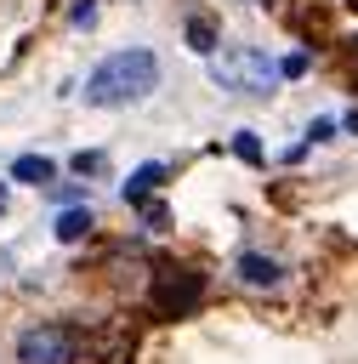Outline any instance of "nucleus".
<instances>
[{
    "mask_svg": "<svg viewBox=\"0 0 358 364\" xmlns=\"http://www.w3.org/2000/svg\"><path fill=\"white\" fill-rule=\"evenodd\" d=\"M148 91H159V57L148 46H125V51L102 57L85 74V102L91 108H125V102H142Z\"/></svg>",
    "mask_w": 358,
    "mask_h": 364,
    "instance_id": "1",
    "label": "nucleus"
},
{
    "mask_svg": "<svg viewBox=\"0 0 358 364\" xmlns=\"http://www.w3.org/2000/svg\"><path fill=\"white\" fill-rule=\"evenodd\" d=\"M210 74H216L227 91H244V97H273V85L284 80L278 63H273L261 46H233V51L210 57Z\"/></svg>",
    "mask_w": 358,
    "mask_h": 364,
    "instance_id": "2",
    "label": "nucleus"
},
{
    "mask_svg": "<svg viewBox=\"0 0 358 364\" xmlns=\"http://www.w3.org/2000/svg\"><path fill=\"white\" fill-rule=\"evenodd\" d=\"M17 358L23 364H68V330L45 324V330H28L17 341Z\"/></svg>",
    "mask_w": 358,
    "mask_h": 364,
    "instance_id": "3",
    "label": "nucleus"
},
{
    "mask_svg": "<svg viewBox=\"0 0 358 364\" xmlns=\"http://www.w3.org/2000/svg\"><path fill=\"white\" fill-rule=\"evenodd\" d=\"M193 307H199V279L193 273H182V279L165 273L159 279V313H193Z\"/></svg>",
    "mask_w": 358,
    "mask_h": 364,
    "instance_id": "4",
    "label": "nucleus"
},
{
    "mask_svg": "<svg viewBox=\"0 0 358 364\" xmlns=\"http://www.w3.org/2000/svg\"><path fill=\"white\" fill-rule=\"evenodd\" d=\"M233 273H239L244 284H256V290H273V284L284 279V267H278L273 256H256V250H244V256L233 262Z\"/></svg>",
    "mask_w": 358,
    "mask_h": 364,
    "instance_id": "5",
    "label": "nucleus"
},
{
    "mask_svg": "<svg viewBox=\"0 0 358 364\" xmlns=\"http://www.w3.org/2000/svg\"><path fill=\"white\" fill-rule=\"evenodd\" d=\"M11 176H17V182H34V188H40V182H51V176H57V165H51L45 154H23V159L11 165Z\"/></svg>",
    "mask_w": 358,
    "mask_h": 364,
    "instance_id": "6",
    "label": "nucleus"
},
{
    "mask_svg": "<svg viewBox=\"0 0 358 364\" xmlns=\"http://www.w3.org/2000/svg\"><path fill=\"white\" fill-rule=\"evenodd\" d=\"M85 228H91V210H63V216H57V239H63V245L85 239Z\"/></svg>",
    "mask_w": 358,
    "mask_h": 364,
    "instance_id": "7",
    "label": "nucleus"
},
{
    "mask_svg": "<svg viewBox=\"0 0 358 364\" xmlns=\"http://www.w3.org/2000/svg\"><path fill=\"white\" fill-rule=\"evenodd\" d=\"M159 176H165V165H142V171L125 182V199H148V188H159Z\"/></svg>",
    "mask_w": 358,
    "mask_h": 364,
    "instance_id": "8",
    "label": "nucleus"
},
{
    "mask_svg": "<svg viewBox=\"0 0 358 364\" xmlns=\"http://www.w3.org/2000/svg\"><path fill=\"white\" fill-rule=\"evenodd\" d=\"M188 40H193V51H205V57H216V34H210V23H188Z\"/></svg>",
    "mask_w": 358,
    "mask_h": 364,
    "instance_id": "9",
    "label": "nucleus"
},
{
    "mask_svg": "<svg viewBox=\"0 0 358 364\" xmlns=\"http://www.w3.org/2000/svg\"><path fill=\"white\" fill-rule=\"evenodd\" d=\"M239 159H250V165H261V142H256V131H239Z\"/></svg>",
    "mask_w": 358,
    "mask_h": 364,
    "instance_id": "10",
    "label": "nucleus"
},
{
    "mask_svg": "<svg viewBox=\"0 0 358 364\" xmlns=\"http://www.w3.org/2000/svg\"><path fill=\"white\" fill-rule=\"evenodd\" d=\"M330 131H335V119H313V125H307V136H313V142H330Z\"/></svg>",
    "mask_w": 358,
    "mask_h": 364,
    "instance_id": "11",
    "label": "nucleus"
},
{
    "mask_svg": "<svg viewBox=\"0 0 358 364\" xmlns=\"http://www.w3.org/2000/svg\"><path fill=\"white\" fill-rule=\"evenodd\" d=\"M97 165H102V154H74V171H80V176H85V171H97Z\"/></svg>",
    "mask_w": 358,
    "mask_h": 364,
    "instance_id": "12",
    "label": "nucleus"
},
{
    "mask_svg": "<svg viewBox=\"0 0 358 364\" xmlns=\"http://www.w3.org/2000/svg\"><path fill=\"white\" fill-rule=\"evenodd\" d=\"M6 199H11V193H6V182H0V210H6Z\"/></svg>",
    "mask_w": 358,
    "mask_h": 364,
    "instance_id": "13",
    "label": "nucleus"
},
{
    "mask_svg": "<svg viewBox=\"0 0 358 364\" xmlns=\"http://www.w3.org/2000/svg\"><path fill=\"white\" fill-rule=\"evenodd\" d=\"M352 74H358V40H352Z\"/></svg>",
    "mask_w": 358,
    "mask_h": 364,
    "instance_id": "14",
    "label": "nucleus"
}]
</instances>
